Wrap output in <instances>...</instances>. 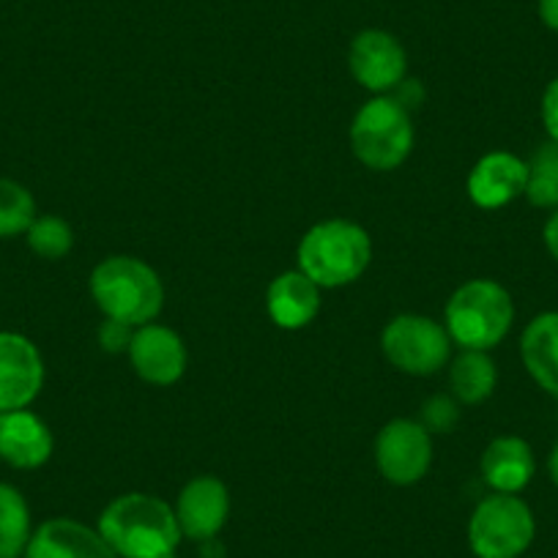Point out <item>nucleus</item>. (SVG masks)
<instances>
[{
  "label": "nucleus",
  "instance_id": "nucleus-1",
  "mask_svg": "<svg viewBox=\"0 0 558 558\" xmlns=\"http://www.w3.org/2000/svg\"><path fill=\"white\" fill-rule=\"evenodd\" d=\"M118 558H162L181 545L175 509L151 493H123L112 498L96 523Z\"/></svg>",
  "mask_w": 558,
  "mask_h": 558
},
{
  "label": "nucleus",
  "instance_id": "nucleus-2",
  "mask_svg": "<svg viewBox=\"0 0 558 558\" xmlns=\"http://www.w3.org/2000/svg\"><path fill=\"white\" fill-rule=\"evenodd\" d=\"M90 296L105 318L132 329L154 324L165 307V286L146 260L132 255L105 257L90 271Z\"/></svg>",
  "mask_w": 558,
  "mask_h": 558
},
{
  "label": "nucleus",
  "instance_id": "nucleus-3",
  "mask_svg": "<svg viewBox=\"0 0 558 558\" xmlns=\"http://www.w3.org/2000/svg\"><path fill=\"white\" fill-rule=\"evenodd\" d=\"M373 260L367 230L348 219H326L313 225L299 244V271L318 288L351 286Z\"/></svg>",
  "mask_w": 558,
  "mask_h": 558
},
{
  "label": "nucleus",
  "instance_id": "nucleus-4",
  "mask_svg": "<svg viewBox=\"0 0 558 558\" xmlns=\"http://www.w3.org/2000/svg\"><path fill=\"white\" fill-rule=\"evenodd\" d=\"M514 302L496 279H469L449 296L444 326L463 351H490L512 331Z\"/></svg>",
  "mask_w": 558,
  "mask_h": 558
},
{
  "label": "nucleus",
  "instance_id": "nucleus-5",
  "mask_svg": "<svg viewBox=\"0 0 558 558\" xmlns=\"http://www.w3.org/2000/svg\"><path fill=\"white\" fill-rule=\"evenodd\" d=\"M351 146L359 162L378 173L400 168L413 148V123L405 105L391 96H375L351 123Z\"/></svg>",
  "mask_w": 558,
  "mask_h": 558
},
{
  "label": "nucleus",
  "instance_id": "nucleus-6",
  "mask_svg": "<svg viewBox=\"0 0 558 558\" xmlns=\"http://www.w3.org/2000/svg\"><path fill=\"white\" fill-rule=\"evenodd\" d=\"M465 536L476 558H520L534 545L536 518L520 496L490 493L471 512Z\"/></svg>",
  "mask_w": 558,
  "mask_h": 558
},
{
  "label": "nucleus",
  "instance_id": "nucleus-7",
  "mask_svg": "<svg viewBox=\"0 0 558 558\" xmlns=\"http://www.w3.org/2000/svg\"><path fill=\"white\" fill-rule=\"evenodd\" d=\"M380 348L391 367L408 375H433L452 359L447 326L425 315H397L380 335Z\"/></svg>",
  "mask_w": 558,
  "mask_h": 558
},
{
  "label": "nucleus",
  "instance_id": "nucleus-8",
  "mask_svg": "<svg viewBox=\"0 0 558 558\" xmlns=\"http://www.w3.org/2000/svg\"><path fill=\"white\" fill-rule=\"evenodd\" d=\"M375 463L391 485H416L433 465V433L413 418H391L375 438Z\"/></svg>",
  "mask_w": 558,
  "mask_h": 558
},
{
  "label": "nucleus",
  "instance_id": "nucleus-9",
  "mask_svg": "<svg viewBox=\"0 0 558 558\" xmlns=\"http://www.w3.org/2000/svg\"><path fill=\"white\" fill-rule=\"evenodd\" d=\"M45 386V359L34 340L0 331V413L31 408Z\"/></svg>",
  "mask_w": 558,
  "mask_h": 558
},
{
  "label": "nucleus",
  "instance_id": "nucleus-10",
  "mask_svg": "<svg viewBox=\"0 0 558 558\" xmlns=\"http://www.w3.org/2000/svg\"><path fill=\"white\" fill-rule=\"evenodd\" d=\"M353 80L373 94H389L405 83L408 56L400 41L386 31H362L348 52Z\"/></svg>",
  "mask_w": 558,
  "mask_h": 558
},
{
  "label": "nucleus",
  "instance_id": "nucleus-11",
  "mask_svg": "<svg viewBox=\"0 0 558 558\" xmlns=\"http://www.w3.org/2000/svg\"><path fill=\"white\" fill-rule=\"evenodd\" d=\"M173 509L184 539L214 542L230 518V490L217 476H195L179 493Z\"/></svg>",
  "mask_w": 558,
  "mask_h": 558
},
{
  "label": "nucleus",
  "instance_id": "nucleus-12",
  "mask_svg": "<svg viewBox=\"0 0 558 558\" xmlns=\"http://www.w3.org/2000/svg\"><path fill=\"white\" fill-rule=\"evenodd\" d=\"M129 362L134 373L151 386H173L186 373V345L173 329L146 324L134 329L129 342Z\"/></svg>",
  "mask_w": 558,
  "mask_h": 558
},
{
  "label": "nucleus",
  "instance_id": "nucleus-13",
  "mask_svg": "<svg viewBox=\"0 0 558 558\" xmlns=\"http://www.w3.org/2000/svg\"><path fill=\"white\" fill-rule=\"evenodd\" d=\"M525 184H529V162L525 159H520L512 151H490L474 165L465 190H469L474 206L493 211V208H504L523 197Z\"/></svg>",
  "mask_w": 558,
  "mask_h": 558
},
{
  "label": "nucleus",
  "instance_id": "nucleus-14",
  "mask_svg": "<svg viewBox=\"0 0 558 558\" xmlns=\"http://www.w3.org/2000/svg\"><path fill=\"white\" fill-rule=\"evenodd\" d=\"M23 558H118L96 525L74 518H50L36 525Z\"/></svg>",
  "mask_w": 558,
  "mask_h": 558
},
{
  "label": "nucleus",
  "instance_id": "nucleus-15",
  "mask_svg": "<svg viewBox=\"0 0 558 558\" xmlns=\"http://www.w3.org/2000/svg\"><path fill=\"white\" fill-rule=\"evenodd\" d=\"M50 427L28 408L0 413V460L17 471H36L52 458Z\"/></svg>",
  "mask_w": 558,
  "mask_h": 558
},
{
  "label": "nucleus",
  "instance_id": "nucleus-16",
  "mask_svg": "<svg viewBox=\"0 0 558 558\" xmlns=\"http://www.w3.org/2000/svg\"><path fill=\"white\" fill-rule=\"evenodd\" d=\"M482 480L493 493L520 496L531 485L536 474L534 449L520 436L493 438L482 452Z\"/></svg>",
  "mask_w": 558,
  "mask_h": 558
},
{
  "label": "nucleus",
  "instance_id": "nucleus-17",
  "mask_svg": "<svg viewBox=\"0 0 558 558\" xmlns=\"http://www.w3.org/2000/svg\"><path fill=\"white\" fill-rule=\"evenodd\" d=\"M266 310L279 329H304L320 313V288L299 268L279 274L268 286Z\"/></svg>",
  "mask_w": 558,
  "mask_h": 558
},
{
  "label": "nucleus",
  "instance_id": "nucleus-18",
  "mask_svg": "<svg viewBox=\"0 0 558 558\" xmlns=\"http://www.w3.org/2000/svg\"><path fill=\"white\" fill-rule=\"evenodd\" d=\"M520 359L534 384L558 400V313H539L520 337Z\"/></svg>",
  "mask_w": 558,
  "mask_h": 558
},
{
  "label": "nucleus",
  "instance_id": "nucleus-19",
  "mask_svg": "<svg viewBox=\"0 0 558 558\" xmlns=\"http://www.w3.org/2000/svg\"><path fill=\"white\" fill-rule=\"evenodd\" d=\"M498 369L487 351H463L449 364L452 395L465 405H480L496 391Z\"/></svg>",
  "mask_w": 558,
  "mask_h": 558
},
{
  "label": "nucleus",
  "instance_id": "nucleus-20",
  "mask_svg": "<svg viewBox=\"0 0 558 558\" xmlns=\"http://www.w3.org/2000/svg\"><path fill=\"white\" fill-rule=\"evenodd\" d=\"M34 536V518L23 493L0 482V558H23Z\"/></svg>",
  "mask_w": 558,
  "mask_h": 558
},
{
  "label": "nucleus",
  "instance_id": "nucleus-21",
  "mask_svg": "<svg viewBox=\"0 0 558 558\" xmlns=\"http://www.w3.org/2000/svg\"><path fill=\"white\" fill-rule=\"evenodd\" d=\"M525 201L534 208H558V143L547 140L529 159Z\"/></svg>",
  "mask_w": 558,
  "mask_h": 558
},
{
  "label": "nucleus",
  "instance_id": "nucleus-22",
  "mask_svg": "<svg viewBox=\"0 0 558 558\" xmlns=\"http://www.w3.org/2000/svg\"><path fill=\"white\" fill-rule=\"evenodd\" d=\"M36 217L39 214H36V201L28 186L12 179H0V239L25 235Z\"/></svg>",
  "mask_w": 558,
  "mask_h": 558
},
{
  "label": "nucleus",
  "instance_id": "nucleus-23",
  "mask_svg": "<svg viewBox=\"0 0 558 558\" xmlns=\"http://www.w3.org/2000/svg\"><path fill=\"white\" fill-rule=\"evenodd\" d=\"M25 239H28V246L34 250V255L45 257V260H61L74 246V233L69 228V222L61 217H52V214L36 217L28 233H25Z\"/></svg>",
  "mask_w": 558,
  "mask_h": 558
},
{
  "label": "nucleus",
  "instance_id": "nucleus-24",
  "mask_svg": "<svg viewBox=\"0 0 558 558\" xmlns=\"http://www.w3.org/2000/svg\"><path fill=\"white\" fill-rule=\"evenodd\" d=\"M458 422V408L447 397H433L425 402V427L430 433H444Z\"/></svg>",
  "mask_w": 558,
  "mask_h": 558
},
{
  "label": "nucleus",
  "instance_id": "nucleus-25",
  "mask_svg": "<svg viewBox=\"0 0 558 558\" xmlns=\"http://www.w3.org/2000/svg\"><path fill=\"white\" fill-rule=\"evenodd\" d=\"M132 326L118 324V320L107 318L105 324L99 326V345L105 348L107 353H121L129 351V342H132Z\"/></svg>",
  "mask_w": 558,
  "mask_h": 558
},
{
  "label": "nucleus",
  "instance_id": "nucleus-26",
  "mask_svg": "<svg viewBox=\"0 0 558 558\" xmlns=\"http://www.w3.org/2000/svg\"><path fill=\"white\" fill-rule=\"evenodd\" d=\"M542 126H545L547 140H556L558 143V77H553L547 83L545 94H542Z\"/></svg>",
  "mask_w": 558,
  "mask_h": 558
},
{
  "label": "nucleus",
  "instance_id": "nucleus-27",
  "mask_svg": "<svg viewBox=\"0 0 558 558\" xmlns=\"http://www.w3.org/2000/svg\"><path fill=\"white\" fill-rule=\"evenodd\" d=\"M542 241H545V250L550 252L553 260L558 263V208H553V214L547 217L545 228H542Z\"/></svg>",
  "mask_w": 558,
  "mask_h": 558
},
{
  "label": "nucleus",
  "instance_id": "nucleus-28",
  "mask_svg": "<svg viewBox=\"0 0 558 558\" xmlns=\"http://www.w3.org/2000/svg\"><path fill=\"white\" fill-rule=\"evenodd\" d=\"M539 20L545 28L558 34V0H539Z\"/></svg>",
  "mask_w": 558,
  "mask_h": 558
},
{
  "label": "nucleus",
  "instance_id": "nucleus-29",
  "mask_svg": "<svg viewBox=\"0 0 558 558\" xmlns=\"http://www.w3.org/2000/svg\"><path fill=\"white\" fill-rule=\"evenodd\" d=\"M547 476H550L553 485L558 487V441L556 447L550 449V458H547Z\"/></svg>",
  "mask_w": 558,
  "mask_h": 558
},
{
  "label": "nucleus",
  "instance_id": "nucleus-30",
  "mask_svg": "<svg viewBox=\"0 0 558 558\" xmlns=\"http://www.w3.org/2000/svg\"><path fill=\"white\" fill-rule=\"evenodd\" d=\"M162 558H179V556H175V553H170V556H162Z\"/></svg>",
  "mask_w": 558,
  "mask_h": 558
}]
</instances>
